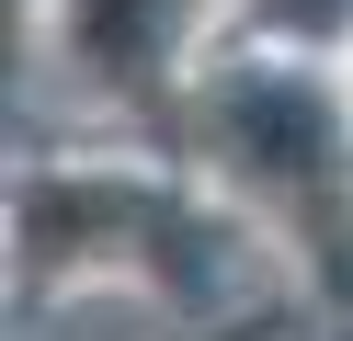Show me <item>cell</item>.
<instances>
[{
  "instance_id": "6da1fadb",
  "label": "cell",
  "mask_w": 353,
  "mask_h": 341,
  "mask_svg": "<svg viewBox=\"0 0 353 341\" xmlns=\"http://www.w3.org/2000/svg\"><path fill=\"white\" fill-rule=\"evenodd\" d=\"M194 12L205 0H69L57 12V45L80 68H103V80H160V57L183 45Z\"/></svg>"
}]
</instances>
